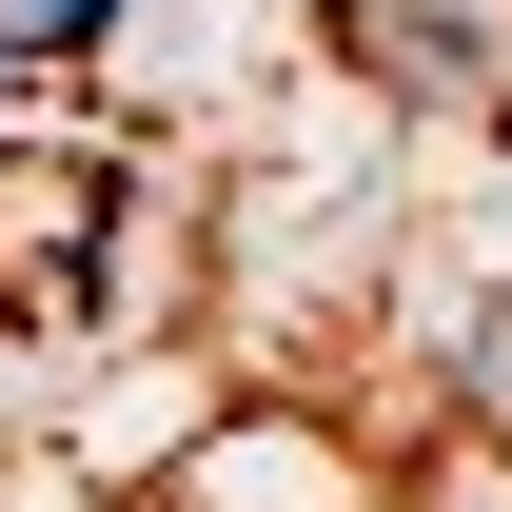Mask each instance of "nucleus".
<instances>
[{
	"mask_svg": "<svg viewBox=\"0 0 512 512\" xmlns=\"http://www.w3.org/2000/svg\"><path fill=\"white\" fill-rule=\"evenodd\" d=\"M138 0H0V60H40V79H79L99 40H119Z\"/></svg>",
	"mask_w": 512,
	"mask_h": 512,
	"instance_id": "obj_1",
	"label": "nucleus"
},
{
	"mask_svg": "<svg viewBox=\"0 0 512 512\" xmlns=\"http://www.w3.org/2000/svg\"><path fill=\"white\" fill-rule=\"evenodd\" d=\"M453 414H473V434H512V296H473V316H453Z\"/></svg>",
	"mask_w": 512,
	"mask_h": 512,
	"instance_id": "obj_2",
	"label": "nucleus"
}]
</instances>
